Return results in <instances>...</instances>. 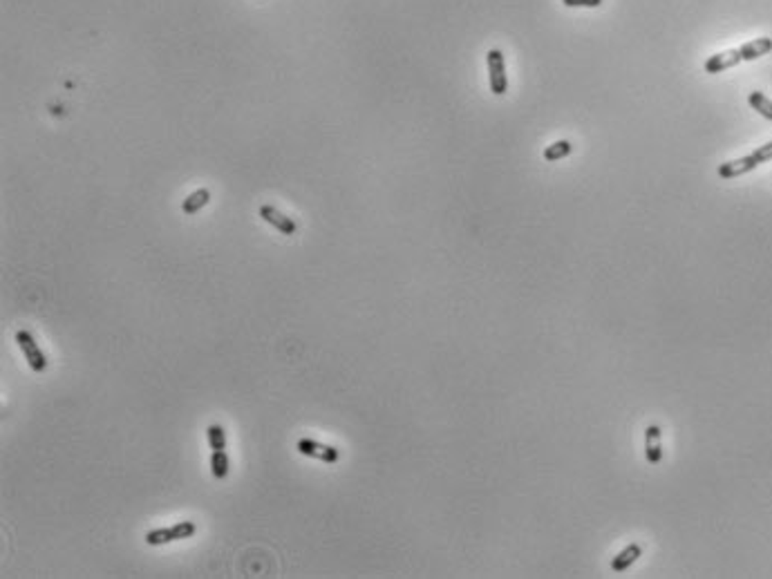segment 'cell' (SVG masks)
Instances as JSON below:
<instances>
[{
	"mask_svg": "<svg viewBox=\"0 0 772 579\" xmlns=\"http://www.w3.org/2000/svg\"><path fill=\"white\" fill-rule=\"evenodd\" d=\"M757 165H759V161L752 155H747V157H741V159H732V161L721 163L717 168V172H719L721 179H734V177H741L745 172L754 170Z\"/></svg>",
	"mask_w": 772,
	"mask_h": 579,
	"instance_id": "obj_7",
	"label": "cell"
},
{
	"mask_svg": "<svg viewBox=\"0 0 772 579\" xmlns=\"http://www.w3.org/2000/svg\"><path fill=\"white\" fill-rule=\"evenodd\" d=\"M486 65H488V81H490V92L495 97H504L508 90V76H506V63L504 54L499 50H490L486 54Z\"/></svg>",
	"mask_w": 772,
	"mask_h": 579,
	"instance_id": "obj_1",
	"label": "cell"
},
{
	"mask_svg": "<svg viewBox=\"0 0 772 579\" xmlns=\"http://www.w3.org/2000/svg\"><path fill=\"white\" fill-rule=\"evenodd\" d=\"M640 554H642V548L638 546V543H629V546H627L625 550H620V552L616 554V557L611 559V571H614V573H623V571H627L629 566L640 557Z\"/></svg>",
	"mask_w": 772,
	"mask_h": 579,
	"instance_id": "obj_10",
	"label": "cell"
},
{
	"mask_svg": "<svg viewBox=\"0 0 772 579\" xmlns=\"http://www.w3.org/2000/svg\"><path fill=\"white\" fill-rule=\"evenodd\" d=\"M567 7H600L602 0H562Z\"/></svg>",
	"mask_w": 772,
	"mask_h": 579,
	"instance_id": "obj_17",
	"label": "cell"
},
{
	"mask_svg": "<svg viewBox=\"0 0 772 579\" xmlns=\"http://www.w3.org/2000/svg\"><path fill=\"white\" fill-rule=\"evenodd\" d=\"M645 456L651 465H658L663 461V445H661V428L658 425H647L645 430Z\"/></svg>",
	"mask_w": 772,
	"mask_h": 579,
	"instance_id": "obj_8",
	"label": "cell"
},
{
	"mask_svg": "<svg viewBox=\"0 0 772 579\" xmlns=\"http://www.w3.org/2000/svg\"><path fill=\"white\" fill-rule=\"evenodd\" d=\"M298 452L302 456H311V458H318L323 461V463H338V458H341V450L338 447H332V445H323L318 441L313 439H300L298 441Z\"/></svg>",
	"mask_w": 772,
	"mask_h": 579,
	"instance_id": "obj_4",
	"label": "cell"
},
{
	"mask_svg": "<svg viewBox=\"0 0 772 579\" xmlns=\"http://www.w3.org/2000/svg\"><path fill=\"white\" fill-rule=\"evenodd\" d=\"M752 157L759 161V163H766V161H770L772 159V141H768V144L766 146H759L754 152H752Z\"/></svg>",
	"mask_w": 772,
	"mask_h": 579,
	"instance_id": "obj_16",
	"label": "cell"
},
{
	"mask_svg": "<svg viewBox=\"0 0 772 579\" xmlns=\"http://www.w3.org/2000/svg\"><path fill=\"white\" fill-rule=\"evenodd\" d=\"M739 52H741L743 61H757V58H761V56L772 52V39L764 36V39H754L750 43H743L739 47Z\"/></svg>",
	"mask_w": 772,
	"mask_h": 579,
	"instance_id": "obj_9",
	"label": "cell"
},
{
	"mask_svg": "<svg viewBox=\"0 0 772 579\" xmlns=\"http://www.w3.org/2000/svg\"><path fill=\"white\" fill-rule=\"evenodd\" d=\"M747 103L752 105V110H757L759 114L764 116V119L772 121V101L766 97L764 92H750V97H747Z\"/></svg>",
	"mask_w": 772,
	"mask_h": 579,
	"instance_id": "obj_13",
	"label": "cell"
},
{
	"mask_svg": "<svg viewBox=\"0 0 772 579\" xmlns=\"http://www.w3.org/2000/svg\"><path fill=\"white\" fill-rule=\"evenodd\" d=\"M260 217H262L266 224H271V226H273L276 231H280L283 235H296V233H298V224H296L294 219L287 217V215H283V212H280L278 208L269 206V204H262V206H260Z\"/></svg>",
	"mask_w": 772,
	"mask_h": 579,
	"instance_id": "obj_5",
	"label": "cell"
},
{
	"mask_svg": "<svg viewBox=\"0 0 772 579\" xmlns=\"http://www.w3.org/2000/svg\"><path fill=\"white\" fill-rule=\"evenodd\" d=\"M229 468H231V461H229L226 450H213V454H210V472H213V477L217 481L226 479Z\"/></svg>",
	"mask_w": 772,
	"mask_h": 579,
	"instance_id": "obj_12",
	"label": "cell"
},
{
	"mask_svg": "<svg viewBox=\"0 0 772 579\" xmlns=\"http://www.w3.org/2000/svg\"><path fill=\"white\" fill-rule=\"evenodd\" d=\"M197 533V526L193 522H180L170 528H157L150 530L146 535V543L148 546H163V543L170 541H180V539H189Z\"/></svg>",
	"mask_w": 772,
	"mask_h": 579,
	"instance_id": "obj_2",
	"label": "cell"
},
{
	"mask_svg": "<svg viewBox=\"0 0 772 579\" xmlns=\"http://www.w3.org/2000/svg\"><path fill=\"white\" fill-rule=\"evenodd\" d=\"M743 61L741 58V52L739 50H725V52H719L715 56H710L705 61V72L707 74H719V72H725V69L730 67H736Z\"/></svg>",
	"mask_w": 772,
	"mask_h": 579,
	"instance_id": "obj_6",
	"label": "cell"
},
{
	"mask_svg": "<svg viewBox=\"0 0 772 579\" xmlns=\"http://www.w3.org/2000/svg\"><path fill=\"white\" fill-rule=\"evenodd\" d=\"M208 202H210V191H208V188H197L195 193H191L189 197L184 199L182 210H184V215H195V212H200Z\"/></svg>",
	"mask_w": 772,
	"mask_h": 579,
	"instance_id": "obj_11",
	"label": "cell"
},
{
	"mask_svg": "<svg viewBox=\"0 0 772 579\" xmlns=\"http://www.w3.org/2000/svg\"><path fill=\"white\" fill-rule=\"evenodd\" d=\"M571 150H573V146L569 144V141H567V139H560V141H555V144L546 146V150H544V159H546V161L564 159V157H569V155H571Z\"/></svg>",
	"mask_w": 772,
	"mask_h": 579,
	"instance_id": "obj_14",
	"label": "cell"
},
{
	"mask_svg": "<svg viewBox=\"0 0 772 579\" xmlns=\"http://www.w3.org/2000/svg\"><path fill=\"white\" fill-rule=\"evenodd\" d=\"M206 436H208L210 450H226V432H224V428H222V425H217V423L208 425Z\"/></svg>",
	"mask_w": 772,
	"mask_h": 579,
	"instance_id": "obj_15",
	"label": "cell"
},
{
	"mask_svg": "<svg viewBox=\"0 0 772 579\" xmlns=\"http://www.w3.org/2000/svg\"><path fill=\"white\" fill-rule=\"evenodd\" d=\"M16 342L20 351L25 353V360L29 362V367L36 372V374H43L45 369H48V360H45L43 351L39 349V342L34 340V336L29 334V331H18L16 334Z\"/></svg>",
	"mask_w": 772,
	"mask_h": 579,
	"instance_id": "obj_3",
	"label": "cell"
}]
</instances>
